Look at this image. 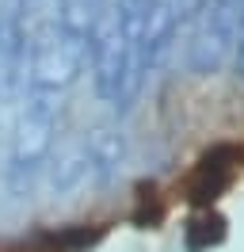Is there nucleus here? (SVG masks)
I'll list each match as a JSON object with an SVG mask.
<instances>
[{
    "label": "nucleus",
    "mask_w": 244,
    "mask_h": 252,
    "mask_svg": "<svg viewBox=\"0 0 244 252\" xmlns=\"http://www.w3.org/2000/svg\"><path fill=\"white\" fill-rule=\"evenodd\" d=\"M107 237L103 221H69V225H46L30 237L0 241V252H88Z\"/></svg>",
    "instance_id": "nucleus-1"
},
{
    "label": "nucleus",
    "mask_w": 244,
    "mask_h": 252,
    "mask_svg": "<svg viewBox=\"0 0 244 252\" xmlns=\"http://www.w3.org/2000/svg\"><path fill=\"white\" fill-rule=\"evenodd\" d=\"M241 160H244V153L237 145H214L210 153L191 168V176L183 180V195H187L191 203H198V206H210L214 199L233 184Z\"/></svg>",
    "instance_id": "nucleus-2"
}]
</instances>
